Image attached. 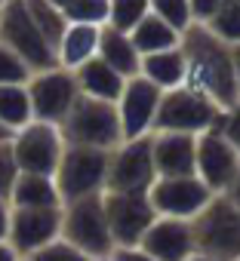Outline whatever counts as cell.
<instances>
[{
    "label": "cell",
    "instance_id": "cell-1",
    "mask_svg": "<svg viewBox=\"0 0 240 261\" xmlns=\"http://www.w3.org/2000/svg\"><path fill=\"white\" fill-rule=\"evenodd\" d=\"M179 49L185 56V83L182 86H188L194 92H203L222 111L231 108L240 98L231 46L225 40H219L206 25H191L182 34Z\"/></svg>",
    "mask_w": 240,
    "mask_h": 261
},
{
    "label": "cell",
    "instance_id": "cell-2",
    "mask_svg": "<svg viewBox=\"0 0 240 261\" xmlns=\"http://www.w3.org/2000/svg\"><path fill=\"white\" fill-rule=\"evenodd\" d=\"M194 252L215 261H240V206L215 194L200 215L191 218Z\"/></svg>",
    "mask_w": 240,
    "mask_h": 261
},
{
    "label": "cell",
    "instance_id": "cell-3",
    "mask_svg": "<svg viewBox=\"0 0 240 261\" xmlns=\"http://www.w3.org/2000/svg\"><path fill=\"white\" fill-rule=\"evenodd\" d=\"M59 133H62L65 145L99 148V151H114L124 142L120 139L117 108L111 101H99V98H89V95H77L74 108L59 123Z\"/></svg>",
    "mask_w": 240,
    "mask_h": 261
},
{
    "label": "cell",
    "instance_id": "cell-4",
    "mask_svg": "<svg viewBox=\"0 0 240 261\" xmlns=\"http://www.w3.org/2000/svg\"><path fill=\"white\" fill-rule=\"evenodd\" d=\"M108 157L111 151H99V148H80V145H65L62 160L56 166V188L65 203L83 200V197H95L105 194V178H108Z\"/></svg>",
    "mask_w": 240,
    "mask_h": 261
},
{
    "label": "cell",
    "instance_id": "cell-5",
    "mask_svg": "<svg viewBox=\"0 0 240 261\" xmlns=\"http://www.w3.org/2000/svg\"><path fill=\"white\" fill-rule=\"evenodd\" d=\"M222 120V108L206 98L203 92H194L188 86L166 89L160 95V108L154 117V133H188L200 136L206 129H215Z\"/></svg>",
    "mask_w": 240,
    "mask_h": 261
},
{
    "label": "cell",
    "instance_id": "cell-6",
    "mask_svg": "<svg viewBox=\"0 0 240 261\" xmlns=\"http://www.w3.org/2000/svg\"><path fill=\"white\" fill-rule=\"evenodd\" d=\"M62 237L77 246L86 258H108L114 249L102 194L83 197L62 206Z\"/></svg>",
    "mask_w": 240,
    "mask_h": 261
},
{
    "label": "cell",
    "instance_id": "cell-7",
    "mask_svg": "<svg viewBox=\"0 0 240 261\" xmlns=\"http://www.w3.org/2000/svg\"><path fill=\"white\" fill-rule=\"evenodd\" d=\"M0 43H7L34 74L56 68V49L43 40V34L31 22L25 0H4V7H0Z\"/></svg>",
    "mask_w": 240,
    "mask_h": 261
},
{
    "label": "cell",
    "instance_id": "cell-8",
    "mask_svg": "<svg viewBox=\"0 0 240 261\" xmlns=\"http://www.w3.org/2000/svg\"><path fill=\"white\" fill-rule=\"evenodd\" d=\"M157 181L154 157H151V136L120 142L108 157V178L105 191L117 194H148V188Z\"/></svg>",
    "mask_w": 240,
    "mask_h": 261
},
{
    "label": "cell",
    "instance_id": "cell-9",
    "mask_svg": "<svg viewBox=\"0 0 240 261\" xmlns=\"http://www.w3.org/2000/svg\"><path fill=\"white\" fill-rule=\"evenodd\" d=\"M10 148H13V157L19 163V172L56 175V166H59L62 151H65V139L59 133V126L31 120L19 133H13Z\"/></svg>",
    "mask_w": 240,
    "mask_h": 261
},
{
    "label": "cell",
    "instance_id": "cell-10",
    "mask_svg": "<svg viewBox=\"0 0 240 261\" xmlns=\"http://www.w3.org/2000/svg\"><path fill=\"white\" fill-rule=\"evenodd\" d=\"M25 86H28V98H31L34 120L53 123V126H59L68 117V111L74 108V101L80 95L77 80H74V71H65L59 65L31 74V80Z\"/></svg>",
    "mask_w": 240,
    "mask_h": 261
},
{
    "label": "cell",
    "instance_id": "cell-11",
    "mask_svg": "<svg viewBox=\"0 0 240 261\" xmlns=\"http://www.w3.org/2000/svg\"><path fill=\"white\" fill-rule=\"evenodd\" d=\"M215 194L197 178V175H176V178H157L148 188V203L157 212V218H182L191 221L203 212V206Z\"/></svg>",
    "mask_w": 240,
    "mask_h": 261
},
{
    "label": "cell",
    "instance_id": "cell-12",
    "mask_svg": "<svg viewBox=\"0 0 240 261\" xmlns=\"http://www.w3.org/2000/svg\"><path fill=\"white\" fill-rule=\"evenodd\" d=\"M160 95H163V89L148 83L142 74H136L124 83V92L114 101L117 120H120V139L130 142V139H142V136L154 133V117L160 108Z\"/></svg>",
    "mask_w": 240,
    "mask_h": 261
},
{
    "label": "cell",
    "instance_id": "cell-13",
    "mask_svg": "<svg viewBox=\"0 0 240 261\" xmlns=\"http://www.w3.org/2000/svg\"><path fill=\"white\" fill-rule=\"evenodd\" d=\"M240 166V151L222 136V129H206L197 136V148H194V175L212 191V194H225L237 175Z\"/></svg>",
    "mask_w": 240,
    "mask_h": 261
},
{
    "label": "cell",
    "instance_id": "cell-14",
    "mask_svg": "<svg viewBox=\"0 0 240 261\" xmlns=\"http://www.w3.org/2000/svg\"><path fill=\"white\" fill-rule=\"evenodd\" d=\"M102 203H105V215H108V227H111L114 246H139V240L145 237V230L157 218V212L148 203V194L105 191Z\"/></svg>",
    "mask_w": 240,
    "mask_h": 261
},
{
    "label": "cell",
    "instance_id": "cell-15",
    "mask_svg": "<svg viewBox=\"0 0 240 261\" xmlns=\"http://www.w3.org/2000/svg\"><path fill=\"white\" fill-rule=\"evenodd\" d=\"M56 237H62V206H53V209H19V206H13L7 243L22 258H28L40 246L53 243Z\"/></svg>",
    "mask_w": 240,
    "mask_h": 261
},
{
    "label": "cell",
    "instance_id": "cell-16",
    "mask_svg": "<svg viewBox=\"0 0 240 261\" xmlns=\"http://www.w3.org/2000/svg\"><path fill=\"white\" fill-rule=\"evenodd\" d=\"M139 249H145L154 261H188L194 255L191 221H182V218H154V224L139 240Z\"/></svg>",
    "mask_w": 240,
    "mask_h": 261
},
{
    "label": "cell",
    "instance_id": "cell-17",
    "mask_svg": "<svg viewBox=\"0 0 240 261\" xmlns=\"http://www.w3.org/2000/svg\"><path fill=\"white\" fill-rule=\"evenodd\" d=\"M194 148H197V136L151 133V157H154L157 178L194 175Z\"/></svg>",
    "mask_w": 240,
    "mask_h": 261
},
{
    "label": "cell",
    "instance_id": "cell-18",
    "mask_svg": "<svg viewBox=\"0 0 240 261\" xmlns=\"http://www.w3.org/2000/svg\"><path fill=\"white\" fill-rule=\"evenodd\" d=\"M74 80H77V89L80 95H89V98H99V101H117L120 92H124V83L127 77H120L111 65H105L99 56L83 62L77 71H74Z\"/></svg>",
    "mask_w": 240,
    "mask_h": 261
},
{
    "label": "cell",
    "instance_id": "cell-19",
    "mask_svg": "<svg viewBox=\"0 0 240 261\" xmlns=\"http://www.w3.org/2000/svg\"><path fill=\"white\" fill-rule=\"evenodd\" d=\"M99 31H102V25H68L56 46V65L65 71H77L83 62L95 59Z\"/></svg>",
    "mask_w": 240,
    "mask_h": 261
},
{
    "label": "cell",
    "instance_id": "cell-20",
    "mask_svg": "<svg viewBox=\"0 0 240 261\" xmlns=\"http://www.w3.org/2000/svg\"><path fill=\"white\" fill-rule=\"evenodd\" d=\"M105 65H111L120 77H136L139 74V65H142V56H139V49L133 46V40H130V34H124V31H117V28H111V25H102V31H99V53H95Z\"/></svg>",
    "mask_w": 240,
    "mask_h": 261
},
{
    "label": "cell",
    "instance_id": "cell-21",
    "mask_svg": "<svg viewBox=\"0 0 240 261\" xmlns=\"http://www.w3.org/2000/svg\"><path fill=\"white\" fill-rule=\"evenodd\" d=\"M10 206H19V209H53V206H62V197H59V188H56L53 175L22 172L16 178V185H13Z\"/></svg>",
    "mask_w": 240,
    "mask_h": 261
},
{
    "label": "cell",
    "instance_id": "cell-22",
    "mask_svg": "<svg viewBox=\"0 0 240 261\" xmlns=\"http://www.w3.org/2000/svg\"><path fill=\"white\" fill-rule=\"evenodd\" d=\"M139 74L154 83L157 89H176L185 83V56L182 49H163V53H151V56H142V65H139Z\"/></svg>",
    "mask_w": 240,
    "mask_h": 261
},
{
    "label": "cell",
    "instance_id": "cell-23",
    "mask_svg": "<svg viewBox=\"0 0 240 261\" xmlns=\"http://www.w3.org/2000/svg\"><path fill=\"white\" fill-rule=\"evenodd\" d=\"M133 46L139 49V56H151V53H163V49H176L182 43V34L166 25L163 19H157L154 13H148L133 31H130Z\"/></svg>",
    "mask_w": 240,
    "mask_h": 261
},
{
    "label": "cell",
    "instance_id": "cell-24",
    "mask_svg": "<svg viewBox=\"0 0 240 261\" xmlns=\"http://www.w3.org/2000/svg\"><path fill=\"white\" fill-rule=\"evenodd\" d=\"M34 120L31 114V98H28V86L25 83H7L0 86V123L13 133H19L22 126H28Z\"/></svg>",
    "mask_w": 240,
    "mask_h": 261
},
{
    "label": "cell",
    "instance_id": "cell-25",
    "mask_svg": "<svg viewBox=\"0 0 240 261\" xmlns=\"http://www.w3.org/2000/svg\"><path fill=\"white\" fill-rule=\"evenodd\" d=\"M68 25H105L108 0H50Z\"/></svg>",
    "mask_w": 240,
    "mask_h": 261
},
{
    "label": "cell",
    "instance_id": "cell-26",
    "mask_svg": "<svg viewBox=\"0 0 240 261\" xmlns=\"http://www.w3.org/2000/svg\"><path fill=\"white\" fill-rule=\"evenodd\" d=\"M25 10H28L31 22L37 25V31L43 34V40L56 49L59 40H62V34H65V28H68V22L62 19V13L50 4V0H25Z\"/></svg>",
    "mask_w": 240,
    "mask_h": 261
},
{
    "label": "cell",
    "instance_id": "cell-27",
    "mask_svg": "<svg viewBox=\"0 0 240 261\" xmlns=\"http://www.w3.org/2000/svg\"><path fill=\"white\" fill-rule=\"evenodd\" d=\"M148 13H151L148 0H108V22L105 25L130 34Z\"/></svg>",
    "mask_w": 240,
    "mask_h": 261
},
{
    "label": "cell",
    "instance_id": "cell-28",
    "mask_svg": "<svg viewBox=\"0 0 240 261\" xmlns=\"http://www.w3.org/2000/svg\"><path fill=\"white\" fill-rule=\"evenodd\" d=\"M206 28L228 46H237L240 43V0H225L222 10L206 22Z\"/></svg>",
    "mask_w": 240,
    "mask_h": 261
},
{
    "label": "cell",
    "instance_id": "cell-29",
    "mask_svg": "<svg viewBox=\"0 0 240 261\" xmlns=\"http://www.w3.org/2000/svg\"><path fill=\"white\" fill-rule=\"evenodd\" d=\"M148 10H151L157 19H163L166 25H173L179 34H185V31L194 25L188 0H148Z\"/></svg>",
    "mask_w": 240,
    "mask_h": 261
},
{
    "label": "cell",
    "instance_id": "cell-30",
    "mask_svg": "<svg viewBox=\"0 0 240 261\" xmlns=\"http://www.w3.org/2000/svg\"><path fill=\"white\" fill-rule=\"evenodd\" d=\"M31 74H34V71H31L7 43H0V86H7V83H28Z\"/></svg>",
    "mask_w": 240,
    "mask_h": 261
},
{
    "label": "cell",
    "instance_id": "cell-31",
    "mask_svg": "<svg viewBox=\"0 0 240 261\" xmlns=\"http://www.w3.org/2000/svg\"><path fill=\"white\" fill-rule=\"evenodd\" d=\"M25 261H86V255L77 246H71L65 237H56L53 243H46L37 252H31Z\"/></svg>",
    "mask_w": 240,
    "mask_h": 261
},
{
    "label": "cell",
    "instance_id": "cell-32",
    "mask_svg": "<svg viewBox=\"0 0 240 261\" xmlns=\"http://www.w3.org/2000/svg\"><path fill=\"white\" fill-rule=\"evenodd\" d=\"M19 175L22 172H19V163L13 157V148H10V142H4V145H0V197H4V200H10L13 185H16Z\"/></svg>",
    "mask_w": 240,
    "mask_h": 261
},
{
    "label": "cell",
    "instance_id": "cell-33",
    "mask_svg": "<svg viewBox=\"0 0 240 261\" xmlns=\"http://www.w3.org/2000/svg\"><path fill=\"white\" fill-rule=\"evenodd\" d=\"M219 129H222V136L240 151V98L222 111V120H219Z\"/></svg>",
    "mask_w": 240,
    "mask_h": 261
},
{
    "label": "cell",
    "instance_id": "cell-34",
    "mask_svg": "<svg viewBox=\"0 0 240 261\" xmlns=\"http://www.w3.org/2000/svg\"><path fill=\"white\" fill-rule=\"evenodd\" d=\"M222 4H225V0H188L194 25H206V22L222 10Z\"/></svg>",
    "mask_w": 240,
    "mask_h": 261
},
{
    "label": "cell",
    "instance_id": "cell-35",
    "mask_svg": "<svg viewBox=\"0 0 240 261\" xmlns=\"http://www.w3.org/2000/svg\"><path fill=\"white\" fill-rule=\"evenodd\" d=\"M108 261H154V258L145 249H139V246H114Z\"/></svg>",
    "mask_w": 240,
    "mask_h": 261
},
{
    "label": "cell",
    "instance_id": "cell-36",
    "mask_svg": "<svg viewBox=\"0 0 240 261\" xmlns=\"http://www.w3.org/2000/svg\"><path fill=\"white\" fill-rule=\"evenodd\" d=\"M10 212H13L10 200L0 197V240H7V230H10Z\"/></svg>",
    "mask_w": 240,
    "mask_h": 261
},
{
    "label": "cell",
    "instance_id": "cell-37",
    "mask_svg": "<svg viewBox=\"0 0 240 261\" xmlns=\"http://www.w3.org/2000/svg\"><path fill=\"white\" fill-rule=\"evenodd\" d=\"M0 261H22V255H19L7 240H0Z\"/></svg>",
    "mask_w": 240,
    "mask_h": 261
},
{
    "label": "cell",
    "instance_id": "cell-38",
    "mask_svg": "<svg viewBox=\"0 0 240 261\" xmlns=\"http://www.w3.org/2000/svg\"><path fill=\"white\" fill-rule=\"evenodd\" d=\"M225 197H228L231 203H237V206H240V166H237V175H234V181H231V188L225 191Z\"/></svg>",
    "mask_w": 240,
    "mask_h": 261
},
{
    "label": "cell",
    "instance_id": "cell-39",
    "mask_svg": "<svg viewBox=\"0 0 240 261\" xmlns=\"http://www.w3.org/2000/svg\"><path fill=\"white\" fill-rule=\"evenodd\" d=\"M231 59H234V77H237V89H240V43L231 46Z\"/></svg>",
    "mask_w": 240,
    "mask_h": 261
},
{
    "label": "cell",
    "instance_id": "cell-40",
    "mask_svg": "<svg viewBox=\"0 0 240 261\" xmlns=\"http://www.w3.org/2000/svg\"><path fill=\"white\" fill-rule=\"evenodd\" d=\"M13 139V129H7L4 123H0V145H4V142H10Z\"/></svg>",
    "mask_w": 240,
    "mask_h": 261
},
{
    "label": "cell",
    "instance_id": "cell-41",
    "mask_svg": "<svg viewBox=\"0 0 240 261\" xmlns=\"http://www.w3.org/2000/svg\"><path fill=\"white\" fill-rule=\"evenodd\" d=\"M188 261H215V258H209V255H197V252H194V255H191Z\"/></svg>",
    "mask_w": 240,
    "mask_h": 261
},
{
    "label": "cell",
    "instance_id": "cell-42",
    "mask_svg": "<svg viewBox=\"0 0 240 261\" xmlns=\"http://www.w3.org/2000/svg\"><path fill=\"white\" fill-rule=\"evenodd\" d=\"M86 261H105V258H86Z\"/></svg>",
    "mask_w": 240,
    "mask_h": 261
},
{
    "label": "cell",
    "instance_id": "cell-43",
    "mask_svg": "<svg viewBox=\"0 0 240 261\" xmlns=\"http://www.w3.org/2000/svg\"><path fill=\"white\" fill-rule=\"evenodd\" d=\"M0 7H4V0H0Z\"/></svg>",
    "mask_w": 240,
    "mask_h": 261
},
{
    "label": "cell",
    "instance_id": "cell-44",
    "mask_svg": "<svg viewBox=\"0 0 240 261\" xmlns=\"http://www.w3.org/2000/svg\"><path fill=\"white\" fill-rule=\"evenodd\" d=\"M105 261H108V258H105Z\"/></svg>",
    "mask_w": 240,
    "mask_h": 261
},
{
    "label": "cell",
    "instance_id": "cell-45",
    "mask_svg": "<svg viewBox=\"0 0 240 261\" xmlns=\"http://www.w3.org/2000/svg\"><path fill=\"white\" fill-rule=\"evenodd\" d=\"M22 261H25V258H22Z\"/></svg>",
    "mask_w": 240,
    "mask_h": 261
}]
</instances>
